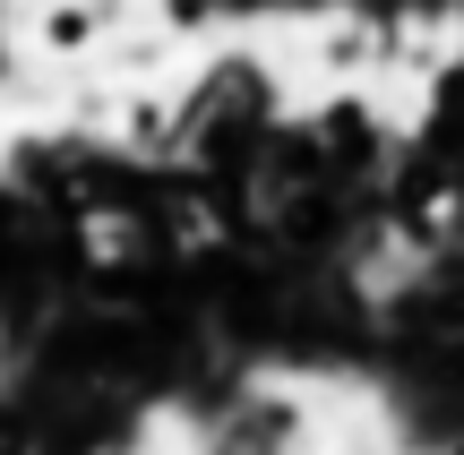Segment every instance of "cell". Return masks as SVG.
Returning a JSON list of instances; mask_svg holds the SVG:
<instances>
[{
	"label": "cell",
	"mask_w": 464,
	"mask_h": 455,
	"mask_svg": "<svg viewBox=\"0 0 464 455\" xmlns=\"http://www.w3.org/2000/svg\"><path fill=\"white\" fill-rule=\"evenodd\" d=\"M44 34H52V52H78L86 34H95V17H86V9H52V26H44Z\"/></svg>",
	"instance_id": "obj_1"
}]
</instances>
